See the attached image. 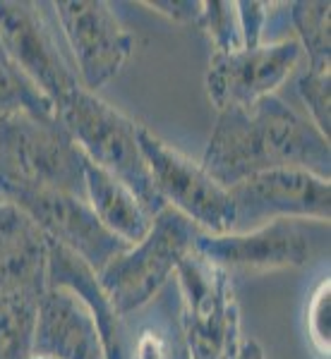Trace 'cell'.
Listing matches in <instances>:
<instances>
[{
  "label": "cell",
  "mask_w": 331,
  "mask_h": 359,
  "mask_svg": "<svg viewBox=\"0 0 331 359\" xmlns=\"http://www.w3.org/2000/svg\"><path fill=\"white\" fill-rule=\"evenodd\" d=\"M34 359H44V357H34Z\"/></svg>",
  "instance_id": "27"
},
{
  "label": "cell",
  "mask_w": 331,
  "mask_h": 359,
  "mask_svg": "<svg viewBox=\"0 0 331 359\" xmlns=\"http://www.w3.org/2000/svg\"><path fill=\"white\" fill-rule=\"evenodd\" d=\"M235 208V230H252L269 221H317L331 218V180L315 172L278 168L240 180L228 187Z\"/></svg>",
  "instance_id": "8"
},
{
  "label": "cell",
  "mask_w": 331,
  "mask_h": 359,
  "mask_svg": "<svg viewBox=\"0 0 331 359\" xmlns=\"http://www.w3.org/2000/svg\"><path fill=\"white\" fill-rule=\"evenodd\" d=\"M168 359H190L188 350H185V343H183V335H180V331H178V326L173 328V335H171V350H168Z\"/></svg>",
  "instance_id": "25"
},
{
  "label": "cell",
  "mask_w": 331,
  "mask_h": 359,
  "mask_svg": "<svg viewBox=\"0 0 331 359\" xmlns=\"http://www.w3.org/2000/svg\"><path fill=\"white\" fill-rule=\"evenodd\" d=\"M298 96L307 108V120L329 137L331 130V65L310 67L298 77Z\"/></svg>",
  "instance_id": "20"
},
{
  "label": "cell",
  "mask_w": 331,
  "mask_h": 359,
  "mask_svg": "<svg viewBox=\"0 0 331 359\" xmlns=\"http://www.w3.org/2000/svg\"><path fill=\"white\" fill-rule=\"evenodd\" d=\"M139 147L166 206L183 213L202 233H233L235 208L228 189L221 187L202 163L173 149L142 125H139Z\"/></svg>",
  "instance_id": "6"
},
{
  "label": "cell",
  "mask_w": 331,
  "mask_h": 359,
  "mask_svg": "<svg viewBox=\"0 0 331 359\" xmlns=\"http://www.w3.org/2000/svg\"><path fill=\"white\" fill-rule=\"evenodd\" d=\"M0 55H8V53H5V48H3V41H0Z\"/></svg>",
  "instance_id": "26"
},
{
  "label": "cell",
  "mask_w": 331,
  "mask_h": 359,
  "mask_svg": "<svg viewBox=\"0 0 331 359\" xmlns=\"http://www.w3.org/2000/svg\"><path fill=\"white\" fill-rule=\"evenodd\" d=\"M193 249L226 273H271L300 269L310 259V242L293 221H269L252 230H233L223 235L202 233Z\"/></svg>",
  "instance_id": "12"
},
{
  "label": "cell",
  "mask_w": 331,
  "mask_h": 359,
  "mask_svg": "<svg viewBox=\"0 0 331 359\" xmlns=\"http://www.w3.org/2000/svg\"><path fill=\"white\" fill-rule=\"evenodd\" d=\"M0 41L10 60L53 101V106L82 86L58 46L44 5L32 0H0Z\"/></svg>",
  "instance_id": "9"
},
{
  "label": "cell",
  "mask_w": 331,
  "mask_h": 359,
  "mask_svg": "<svg viewBox=\"0 0 331 359\" xmlns=\"http://www.w3.org/2000/svg\"><path fill=\"white\" fill-rule=\"evenodd\" d=\"M56 115L91 163L125 182L152 216L164 211L166 201L144 161L135 120L82 86L58 103Z\"/></svg>",
  "instance_id": "3"
},
{
  "label": "cell",
  "mask_w": 331,
  "mask_h": 359,
  "mask_svg": "<svg viewBox=\"0 0 331 359\" xmlns=\"http://www.w3.org/2000/svg\"><path fill=\"white\" fill-rule=\"evenodd\" d=\"M84 199L94 208L98 221L127 245L139 242L152 228L154 216L142 206L135 192L89 158L84 165Z\"/></svg>",
  "instance_id": "15"
},
{
  "label": "cell",
  "mask_w": 331,
  "mask_h": 359,
  "mask_svg": "<svg viewBox=\"0 0 331 359\" xmlns=\"http://www.w3.org/2000/svg\"><path fill=\"white\" fill-rule=\"evenodd\" d=\"M331 5L324 0H300L288 3V22L295 32V41L307 55V65H331V36H329Z\"/></svg>",
  "instance_id": "16"
},
{
  "label": "cell",
  "mask_w": 331,
  "mask_h": 359,
  "mask_svg": "<svg viewBox=\"0 0 331 359\" xmlns=\"http://www.w3.org/2000/svg\"><path fill=\"white\" fill-rule=\"evenodd\" d=\"M200 228L176 208L166 206L152 221L149 233L96 273L98 285L120 316L149 304L176 276L178 264L193 249Z\"/></svg>",
  "instance_id": "4"
},
{
  "label": "cell",
  "mask_w": 331,
  "mask_h": 359,
  "mask_svg": "<svg viewBox=\"0 0 331 359\" xmlns=\"http://www.w3.org/2000/svg\"><path fill=\"white\" fill-rule=\"evenodd\" d=\"M34 357L106 359L94 311L70 287L48 285L39 299Z\"/></svg>",
  "instance_id": "13"
},
{
  "label": "cell",
  "mask_w": 331,
  "mask_h": 359,
  "mask_svg": "<svg viewBox=\"0 0 331 359\" xmlns=\"http://www.w3.org/2000/svg\"><path fill=\"white\" fill-rule=\"evenodd\" d=\"M84 165L86 156L58 115L0 118V201L39 189L84 196Z\"/></svg>",
  "instance_id": "2"
},
{
  "label": "cell",
  "mask_w": 331,
  "mask_h": 359,
  "mask_svg": "<svg viewBox=\"0 0 331 359\" xmlns=\"http://www.w3.org/2000/svg\"><path fill=\"white\" fill-rule=\"evenodd\" d=\"M171 335L173 331L144 328V331L137 335L135 347H132V359H168Z\"/></svg>",
  "instance_id": "23"
},
{
  "label": "cell",
  "mask_w": 331,
  "mask_h": 359,
  "mask_svg": "<svg viewBox=\"0 0 331 359\" xmlns=\"http://www.w3.org/2000/svg\"><path fill=\"white\" fill-rule=\"evenodd\" d=\"M305 333L312 352L319 359L331 357V280L329 276L317 283L305 311Z\"/></svg>",
  "instance_id": "21"
},
{
  "label": "cell",
  "mask_w": 331,
  "mask_h": 359,
  "mask_svg": "<svg viewBox=\"0 0 331 359\" xmlns=\"http://www.w3.org/2000/svg\"><path fill=\"white\" fill-rule=\"evenodd\" d=\"M180 335L190 359H231L240 343L233 276L190 249L178 264Z\"/></svg>",
  "instance_id": "5"
},
{
  "label": "cell",
  "mask_w": 331,
  "mask_h": 359,
  "mask_svg": "<svg viewBox=\"0 0 331 359\" xmlns=\"http://www.w3.org/2000/svg\"><path fill=\"white\" fill-rule=\"evenodd\" d=\"M231 359H266V355H264V347L254 338H240V343H238Z\"/></svg>",
  "instance_id": "24"
},
{
  "label": "cell",
  "mask_w": 331,
  "mask_h": 359,
  "mask_svg": "<svg viewBox=\"0 0 331 359\" xmlns=\"http://www.w3.org/2000/svg\"><path fill=\"white\" fill-rule=\"evenodd\" d=\"M303 48L293 36L235 53H214L207 69V94L216 111L247 108L274 96L295 72Z\"/></svg>",
  "instance_id": "10"
},
{
  "label": "cell",
  "mask_w": 331,
  "mask_h": 359,
  "mask_svg": "<svg viewBox=\"0 0 331 359\" xmlns=\"http://www.w3.org/2000/svg\"><path fill=\"white\" fill-rule=\"evenodd\" d=\"M8 204L22 208L51 242L79 257L94 273L130 247L98 221L94 208L79 194L39 189L15 194Z\"/></svg>",
  "instance_id": "11"
},
{
  "label": "cell",
  "mask_w": 331,
  "mask_h": 359,
  "mask_svg": "<svg viewBox=\"0 0 331 359\" xmlns=\"http://www.w3.org/2000/svg\"><path fill=\"white\" fill-rule=\"evenodd\" d=\"M48 8L74 57L79 84L96 94L127 65L135 50V36L103 0H56Z\"/></svg>",
  "instance_id": "7"
},
{
  "label": "cell",
  "mask_w": 331,
  "mask_h": 359,
  "mask_svg": "<svg viewBox=\"0 0 331 359\" xmlns=\"http://www.w3.org/2000/svg\"><path fill=\"white\" fill-rule=\"evenodd\" d=\"M200 32H205L214 46V53H235L245 48L238 3L231 0H205L200 20Z\"/></svg>",
  "instance_id": "19"
},
{
  "label": "cell",
  "mask_w": 331,
  "mask_h": 359,
  "mask_svg": "<svg viewBox=\"0 0 331 359\" xmlns=\"http://www.w3.org/2000/svg\"><path fill=\"white\" fill-rule=\"evenodd\" d=\"M142 5L147 10H154V13L164 15L166 20L176 22V25L197 29L202 20L205 0H142Z\"/></svg>",
  "instance_id": "22"
},
{
  "label": "cell",
  "mask_w": 331,
  "mask_h": 359,
  "mask_svg": "<svg viewBox=\"0 0 331 359\" xmlns=\"http://www.w3.org/2000/svg\"><path fill=\"white\" fill-rule=\"evenodd\" d=\"M202 168L226 189L278 168L329 177L331 144L305 115L274 94L247 108L219 111Z\"/></svg>",
  "instance_id": "1"
},
{
  "label": "cell",
  "mask_w": 331,
  "mask_h": 359,
  "mask_svg": "<svg viewBox=\"0 0 331 359\" xmlns=\"http://www.w3.org/2000/svg\"><path fill=\"white\" fill-rule=\"evenodd\" d=\"M29 113L37 118H56V106L10 55H0V118Z\"/></svg>",
  "instance_id": "17"
},
{
  "label": "cell",
  "mask_w": 331,
  "mask_h": 359,
  "mask_svg": "<svg viewBox=\"0 0 331 359\" xmlns=\"http://www.w3.org/2000/svg\"><path fill=\"white\" fill-rule=\"evenodd\" d=\"M39 299L0 304V359H34Z\"/></svg>",
  "instance_id": "18"
},
{
  "label": "cell",
  "mask_w": 331,
  "mask_h": 359,
  "mask_svg": "<svg viewBox=\"0 0 331 359\" xmlns=\"http://www.w3.org/2000/svg\"><path fill=\"white\" fill-rule=\"evenodd\" d=\"M48 287V237L22 208L0 201V304L41 299Z\"/></svg>",
  "instance_id": "14"
}]
</instances>
